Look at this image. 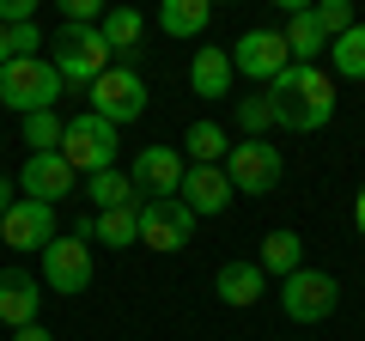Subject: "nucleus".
I'll return each mask as SVG.
<instances>
[{
    "label": "nucleus",
    "instance_id": "f257e3e1",
    "mask_svg": "<svg viewBox=\"0 0 365 341\" xmlns=\"http://www.w3.org/2000/svg\"><path fill=\"white\" fill-rule=\"evenodd\" d=\"M268 104H274V122L292 134H317L329 116H335V86H329L323 67H299L292 61L287 73L268 86Z\"/></svg>",
    "mask_w": 365,
    "mask_h": 341
},
{
    "label": "nucleus",
    "instance_id": "f03ea898",
    "mask_svg": "<svg viewBox=\"0 0 365 341\" xmlns=\"http://www.w3.org/2000/svg\"><path fill=\"white\" fill-rule=\"evenodd\" d=\"M49 67L61 73V86H86L91 92V86L116 67V55H110V43H104L98 25H61L55 43H49Z\"/></svg>",
    "mask_w": 365,
    "mask_h": 341
},
{
    "label": "nucleus",
    "instance_id": "7ed1b4c3",
    "mask_svg": "<svg viewBox=\"0 0 365 341\" xmlns=\"http://www.w3.org/2000/svg\"><path fill=\"white\" fill-rule=\"evenodd\" d=\"M61 73L49 67V55H19L13 67H0V104L19 110V116H37V110H55L61 98Z\"/></svg>",
    "mask_w": 365,
    "mask_h": 341
},
{
    "label": "nucleus",
    "instance_id": "20e7f679",
    "mask_svg": "<svg viewBox=\"0 0 365 341\" xmlns=\"http://www.w3.org/2000/svg\"><path fill=\"white\" fill-rule=\"evenodd\" d=\"M61 158L73 177H98V170H116V128H110L104 116H73L61 134Z\"/></svg>",
    "mask_w": 365,
    "mask_h": 341
},
{
    "label": "nucleus",
    "instance_id": "39448f33",
    "mask_svg": "<svg viewBox=\"0 0 365 341\" xmlns=\"http://www.w3.org/2000/svg\"><path fill=\"white\" fill-rule=\"evenodd\" d=\"M86 110H91V116H104L110 128H122V122L146 116V79L134 73V67H110V73L86 92Z\"/></svg>",
    "mask_w": 365,
    "mask_h": 341
},
{
    "label": "nucleus",
    "instance_id": "423d86ee",
    "mask_svg": "<svg viewBox=\"0 0 365 341\" xmlns=\"http://www.w3.org/2000/svg\"><path fill=\"white\" fill-rule=\"evenodd\" d=\"M335 305H341V287L323 268H299V275L280 280V311L292 323H323V317H335Z\"/></svg>",
    "mask_w": 365,
    "mask_h": 341
},
{
    "label": "nucleus",
    "instance_id": "0eeeda50",
    "mask_svg": "<svg viewBox=\"0 0 365 341\" xmlns=\"http://www.w3.org/2000/svg\"><path fill=\"white\" fill-rule=\"evenodd\" d=\"M225 177H232L237 195H274V189H280V177H287L280 146H268V141H237L232 158H225Z\"/></svg>",
    "mask_w": 365,
    "mask_h": 341
},
{
    "label": "nucleus",
    "instance_id": "6e6552de",
    "mask_svg": "<svg viewBox=\"0 0 365 341\" xmlns=\"http://www.w3.org/2000/svg\"><path fill=\"white\" fill-rule=\"evenodd\" d=\"M195 238V213L182 195H165V201H140V244L158 250V256H177L182 244Z\"/></svg>",
    "mask_w": 365,
    "mask_h": 341
},
{
    "label": "nucleus",
    "instance_id": "1a4fd4ad",
    "mask_svg": "<svg viewBox=\"0 0 365 341\" xmlns=\"http://www.w3.org/2000/svg\"><path fill=\"white\" fill-rule=\"evenodd\" d=\"M287 67H292V55H287V37H280V31H244V37L232 43V73H244V79L274 86Z\"/></svg>",
    "mask_w": 365,
    "mask_h": 341
},
{
    "label": "nucleus",
    "instance_id": "9d476101",
    "mask_svg": "<svg viewBox=\"0 0 365 341\" xmlns=\"http://www.w3.org/2000/svg\"><path fill=\"white\" fill-rule=\"evenodd\" d=\"M91 275H98V268H91V244L79 232L73 238H55V244L43 250V287H49V292H86Z\"/></svg>",
    "mask_w": 365,
    "mask_h": 341
},
{
    "label": "nucleus",
    "instance_id": "9b49d317",
    "mask_svg": "<svg viewBox=\"0 0 365 341\" xmlns=\"http://www.w3.org/2000/svg\"><path fill=\"white\" fill-rule=\"evenodd\" d=\"M55 238H61V225H55V208H43V201H13V213L0 220V244L6 250H49Z\"/></svg>",
    "mask_w": 365,
    "mask_h": 341
},
{
    "label": "nucleus",
    "instance_id": "f8f14e48",
    "mask_svg": "<svg viewBox=\"0 0 365 341\" xmlns=\"http://www.w3.org/2000/svg\"><path fill=\"white\" fill-rule=\"evenodd\" d=\"M73 170H67L61 153H31L25 170H19V189H25V201H43V208H61L67 195H73Z\"/></svg>",
    "mask_w": 365,
    "mask_h": 341
},
{
    "label": "nucleus",
    "instance_id": "ddd939ff",
    "mask_svg": "<svg viewBox=\"0 0 365 341\" xmlns=\"http://www.w3.org/2000/svg\"><path fill=\"white\" fill-rule=\"evenodd\" d=\"M182 170H189V165H182L177 146H146V153L134 158L128 177H134V195L165 201V195H177V189H182Z\"/></svg>",
    "mask_w": 365,
    "mask_h": 341
},
{
    "label": "nucleus",
    "instance_id": "4468645a",
    "mask_svg": "<svg viewBox=\"0 0 365 341\" xmlns=\"http://www.w3.org/2000/svg\"><path fill=\"white\" fill-rule=\"evenodd\" d=\"M182 201H189V213L195 220H213V213H225L232 208V177H225V165H189L182 170V189H177Z\"/></svg>",
    "mask_w": 365,
    "mask_h": 341
},
{
    "label": "nucleus",
    "instance_id": "2eb2a0df",
    "mask_svg": "<svg viewBox=\"0 0 365 341\" xmlns=\"http://www.w3.org/2000/svg\"><path fill=\"white\" fill-rule=\"evenodd\" d=\"M37 275H25V268H0V323L6 329H31L37 323Z\"/></svg>",
    "mask_w": 365,
    "mask_h": 341
},
{
    "label": "nucleus",
    "instance_id": "dca6fc26",
    "mask_svg": "<svg viewBox=\"0 0 365 341\" xmlns=\"http://www.w3.org/2000/svg\"><path fill=\"white\" fill-rule=\"evenodd\" d=\"M280 13H287V25H280V37H287V55H292L299 67H317V55L329 49V37H323V25L311 19V6H299V0H287Z\"/></svg>",
    "mask_w": 365,
    "mask_h": 341
},
{
    "label": "nucleus",
    "instance_id": "f3484780",
    "mask_svg": "<svg viewBox=\"0 0 365 341\" xmlns=\"http://www.w3.org/2000/svg\"><path fill=\"white\" fill-rule=\"evenodd\" d=\"M213 292H220V305H232V311H250V305L268 292V275H262L256 263H225L220 275H213Z\"/></svg>",
    "mask_w": 365,
    "mask_h": 341
},
{
    "label": "nucleus",
    "instance_id": "a211bd4d",
    "mask_svg": "<svg viewBox=\"0 0 365 341\" xmlns=\"http://www.w3.org/2000/svg\"><path fill=\"white\" fill-rule=\"evenodd\" d=\"M189 86H195V98H225L232 92V49H195Z\"/></svg>",
    "mask_w": 365,
    "mask_h": 341
},
{
    "label": "nucleus",
    "instance_id": "6ab92c4d",
    "mask_svg": "<svg viewBox=\"0 0 365 341\" xmlns=\"http://www.w3.org/2000/svg\"><path fill=\"white\" fill-rule=\"evenodd\" d=\"M98 31H104L110 55H122V61H128V55H140V43H146V19H140V6H110Z\"/></svg>",
    "mask_w": 365,
    "mask_h": 341
},
{
    "label": "nucleus",
    "instance_id": "aec40b11",
    "mask_svg": "<svg viewBox=\"0 0 365 341\" xmlns=\"http://www.w3.org/2000/svg\"><path fill=\"white\" fill-rule=\"evenodd\" d=\"M256 268H262V275H280V280L299 275V268H304V238H299V232H287V225H280V232H268V238H262Z\"/></svg>",
    "mask_w": 365,
    "mask_h": 341
},
{
    "label": "nucleus",
    "instance_id": "412c9836",
    "mask_svg": "<svg viewBox=\"0 0 365 341\" xmlns=\"http://www.w3.org/2000/svg\"><path fill=\"white\" fill-rule=\"evenodd\" d=\"M91 244H110V250H134L140 244V201L134 208H110L91 220Z\"/></svg>",
    "mask_w": 365,
    "mask_h": 341
},
{
    "label": "nucleus",
    "instance_id": "4be33fe9",
    "mask_svg": "<svg viewBox=\"0 0 365 341\" xmlns=\"http://www.w3.org/2000/svg\"><path fill=\"white\" fill-rule=\"evenodd\" d=\"M182 153H189V165H220V158H232V134L220 122H189L182 128Z\"/></svg>",
    "mask_w": 365,
    "mask_h": 341
},
{
    "label": "nucleus",
    "instance_id": "5701e85b",
    "mask_svg": "<svg viewBox=\"0 0 365 341\" xmlns=\"http://www.w3.org/2000/svg\"><path fill=\"white\" fill-rule=\"evenodd\" d=\"M158 25H165V37H201L213 25V6L207 0H165L158 6Z\"/></svg>",
    "mask_w": 365,
    "mask_h": 341
},
{
    "label": "nucleus",
    "instance_id": "b1692460",
    "mask_svg": "<svg viewBox=\"0 0 365 341\" xmlns=\"http://www.w3.org/2000/svg\"><path fill=\"white\" fill-rule=\"evenodd\" d=\"M86 201H91L98 213L134 208V177H128V170H98V177H86Z\"/></svg>",
    "mask_w": 365,
    "mask_h": 341
},
{
    "label": "nucleus",
    "instance_id": "393cba45",
    "mask_svg": "<svg viewBox=\"0 0 365 341\" xmlns=\"http://www.w3.org/2000/svg\"><path fill=\"white\" fill-rule=\"evenodd\" d=\"M329 67H335L341 79H365V25H353L347 37L329 43Z\"/></svg>",
    "mask_w": 365,
    "mask_h": 341
},
{
    "label": "nucleus",
    "instance_id": "a878e982",
    "mask_svg": "<svg viewBox=\"0 0 365 341\" xmlns=\"http://www.w3.org/2000/svg\"><path fill=\"white\" fill-rule=\"evenodd\" d=\"M61 134H67V122L55 116V110L25 116V146H31V153H61Z\"/></svg>",
    "mask_w": 365,
    "mask_h": 341
},
{
    "label": "nucleus",
    "instance_id": "bb28decb",
    "mask_svg": "<svg viewBox=\"0 0 365 341\" xmlns=\"http://www.w3.org/2000/svg\"><path fill=\"white\" fill-rule=\"evenodd\" d=\"M311 19L323 25V37H329V43H335V37H347V31L359 25V19H353V0H317V6H311Z\"/></svg>",
    "mask_w": 365,
    "mask_h": 341
},
{
    "label": "nucleus",
    "instance_id": "cd10ccee",
    "mask_svg": "<svg viewBox=\"0 0 365 341\" xmlns=\"http://www.w3.org/2000/svg\"><path fill=\"white\" fill-rule=\"evenodd\" d=\"M237 128H244V141H262V134L274 128V104H268V92L237 104Z\"/></svg>",
    "mask_w": 365,
    "mask_h": 341
},
{
    "label": "nucleus",
    "instance_id": "c85d7f7f",
    "mask_svg": "<svg viewBox=\"0 0 365 341\" xmlns=\"http://www.w3.org/2000/svg\"><path fill=\"white\" fill-rule=\"evenodd\" d=\"M104 0H61V25H104Z\"/></svg>",
    "mask_w": 365,
    "mask_h": 341
},
{
    "label": "nucleus",
    "instance_id": "c756f323",
    "mask_svg": "<svg viewBox=\"0 0 365 341\" xmlns=\"http://www.w3.org/2000/svg\"><path fill=\"white\" fill-rule=\"evenodd\" d=\"M0 25H37V0H0Z\"/></svg>",
    "mask_w": 365,
    "mask_h": 341
},
{
    "label": "nucleus",
    "instance_id": "7c9ffc66",
    "mask_svg": "<svg viewBox=\"0 0 365 341\" xmlns=\"http://www.w3.org/2000/svg\"><path fill=\"white\" fill-rule=\"evenodd\" d=\"M19 61V43H13V25H0V67Z\"/></svg>",
    "mask_w": 365,
    "mask_h": 341
},
{
    "label": "nucleus",
    "instance_id": "2f4dec72",
    "mask_svg": "<svg viewBox=\"0 0 365 341\" xmlns=\"http://www.w3.org/2000/svg\"><path fill=\"white\" fill-rule=\"evenodd\" d=\"M13 201H19V183H13V177H0V220L13 213Z\"/></svg>",
    "mask_w": 365,
    "mask_h": 341
},
{
    "label": "nucleus",
    "instance_id": "473e14b6",
    "mask_svg": "<svg viewBox=\"0 0 365 341\" xmlns=\"http://www.w3.org/2000/svg\"><path fill=\"white\" fill-rule=\"evenodd\" d=\"M13 341H55V335H49L43 323H31V329H13Z\"/></svg>",
    "mask_w": 365,
    "mask_h": 341
},
{
    "label": "nucleus",
    "instance_id": "72a5a7b5",
    "mask_svg": "<svg viewBox=\"0 0 365 341\" xmlns=\"http://www.w3.org/2000/svg\"><path fill=\"white\" fill-rule=\"evenodd\" d=\"M353 225H359V238H365V183H359V195H353Z\"/></svg>",
    "mask_w": 365,
    "mask_h": 341
}]
</instances>
